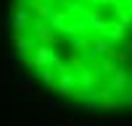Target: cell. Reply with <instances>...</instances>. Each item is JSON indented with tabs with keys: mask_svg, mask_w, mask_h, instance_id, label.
<instances>
[{
	"mask_svg": "<svg viewBox=\"0 0 132 126\" xmlns=\"http://www.w3.org/2000/svg\"><path fill=\"white\" fill-rule=\"evenodd\" d=\"M124 123H127V126H132V121H124Z\"/></svg>",
	"mask_w": 132,
	"mask_h": 126,
	"instance_id": "obj_2",
	"label": "cell"
},
{
	"mask_svg": "<svg viewBox=\"0 0 132 126\" xmlns=\"http://www.w3.org/2000/svg\"><path fill=\"white\" fill-rule=\"evenodd\" d=\"M21 89H24V92H29V89H32V81H27V79H24V81H21Z\"/></svg>",
	"mask_w": 132,
	"mask_h": 126,
	"instance_id": "obj_1",
	"label": "cell"
}]
</instances>
